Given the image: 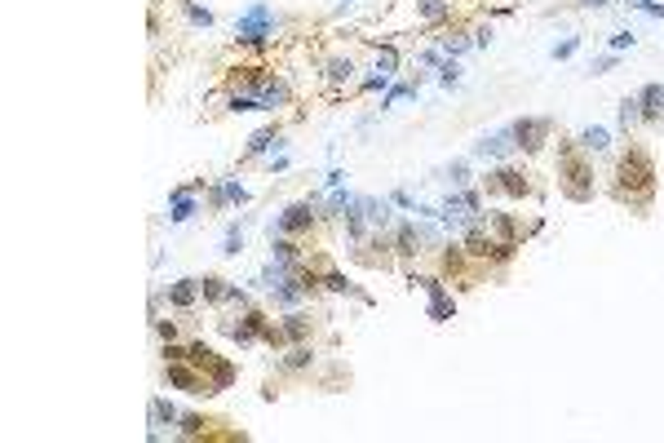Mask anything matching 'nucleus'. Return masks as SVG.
<instances>
[{
    "label": "nucleus",
    "instance_id": "5701e85b",
    "mask_svg": "<svg viewBox=\"0 0 664 443\" xmlns=\"http://www.w3.org/2000/svg\"><path fill=\"white\" fill-rule=\"evenodd\" d=\"M638 120H642V102L638 98H625V102H620V129H633Z\"/></svg>",
    "mask_w": 664,
    "mask_h": 443
},
{
    "label": "nucleus",
    "instance_id": "a878e982",
    "mask_svg": "<svg viewBox=\"0 0 664 443\" xmlns=\"http://www.w3.org/2000/svg\"><path fill=\"white\" fill-rule=\"evenodd\" d=\"M239 248H244V231L231 226V231H226V240H222V253L226 257H239Z\"/></svg>",
    "mask_w": 664,
    "mask_h": 443
},
{
    "label": "nucleus",
    "instance_id": "cd10ccee",
    "mask_svg": "<svg viewBox=\"0 0 664 443\" xmlns=\"http://www.w3.org/2000/svg\"><path fill=\"white\" fill-rule=\"evenodd\" d=\"M310 359H315V355H310V346H292L288 359H284V368H306Z\"/></svg>",
    "mask_w": 664,
    "mask_h": 443
},
{
    "label": "nucleus",
    "instance_id": "a211bd4d",
    "mask_svg": "<svg viewBox=\"0 0 664 443\" xmlns=\"http://www.w3.org/2000/svg\"><path fill=\"white\" fill-rule=\"evenodd\" d=\"M151 421H155L151 439H160V425H164V421H177V408H173V404H164V399H151Z\"/></svg>",
    "mask_w": 664,
    "mask_h": 443
},
{
    "label": "nucleus",
    "instance_id": "473e14b6",
    "mask_svg": "<svg viewBox=\"0 0 664 443\" xmlns=\"http://www.w3.org/2000/svg\"><path fill=\"white\" fill-rule=\"evenodd\" d=\"M576 45H581V36H567L562 45H554V58H571V53H576Z\"/></svg>",
    "mask_w": 664,
    "mask_h": 443
},
{
    "label": "nucleus",
    "instance_id": "4be33fe9",
    "mask_svg": "<svg viewBox=\"0 0 664 443\" xmlns=\"http://www.w3.org/2000/svg\"><path fill=\"white\" fill-rule=\"evenodd\" d=\"M177 5H182V13H187L195 27H213V13H208L204 5H195V0H177Z\"/></svg>",
    "mask_w": 664,
    "mask_h": 443
},
{
    "label": "nucleus",
    "instance_id": "2f4dec72",
    "mask_svg": "<svg viewBox=\"0 0 664 443\" xmlns=\"http://www.w3.org/2000/svg\"><path fill=\"white\" fill-rule=\"evenodd\" d=\"M625 49H633V32H616L611 36V53H625Z\"/></svg>",
    "mask_w": 664,
    "mask_h": 443
},
{
    "label": "nucleus",
    "instance_id": "ea45409f",
    "mask_svg": "<svg viewBox=\"0 0 664 443\" xmlns=\"http://www.w3.org/2000/svg\"><path fill=\"white\" fill-rule=\"evenodd\" d=\"M323 182H328V191H337V186H341V182H346V173H341V169H332L328 177H323Z\"/></svg>",
    "mask_w": 664,
    "mask_h": 443
},
{
    "label": "nucleus",
    "instance_id": "bb28decb",
    "mask_svg": "<svg viewBox=\"0 0 664 443\" xmlns=\"http://www.w3.org/2000/svg\"><path fill=\"white\" fill-rule=\"evenodd\" d=\"M394 67H399V53H394L390 45H386V49H377V71H386V76H394Z\"/></svg>",
    "mask_w": 664,
    "mask_h": 443
},
{
    "label": "nucleus",
    "instance_id": "9d476101",
    "mask_svg": "<svg viewBox=\"0 0 664 443\" xmlns=\"http://www.w3.org/2000/svg\"><path fill=\"white\" fill-rule=\"evenodd\" d=\"M394 253H399V257H416V253H421V231H416V222H399V231H394Z\"/></svg>",
    "mask_w": 664,
    "mask_h": 443
},
{
    "label": "nucleus",
    "instance_id": "a19ab883",
    "mask_svg": "<svg viewBox=\"0 0 664 443\" xmlns=\"http://www.w3.org/2000/svg\"><path fill=\"white\" fill-rule=\"evenodd\" d=\"M581 5H589V9H602V5H611V0H581Z\"/></svg>",
    "mask_w": 664,
    "mask_h": 443
},
{
    "label": "nucleus",
    "instance_id": "20e7f679",
    "mask_svg": "<svg viewBox=\"0 0 664 443\" xmlns=\"http://www.w3.org/2000/svg\"><path fill=\"white\" fill-rule=\"evenodd\" d=\"M310 226H315V204H310V200H297V204H288V209L275 217L271 235H301V231H310Z\"/></svg>",
    "mask_w": 664,
    "mask_h": 443
},
{
    "label": "nucleus",
    "instance_id": "4468645a",
    "mask_svg": "<svg viewBox=\"0 0 664 443\" xmlns=\"http://www.w3.org/2000/svg\"><path fill=\"white\" fill-rule=\"evenodd\" d=\"M306 332H310V320H306V315H297V311L284 315V324H279V337H284V341H301Z\"/></svg>",
    "mask_w": 664,
    "mask_h": 443
},
{
    "label": "nucleus",
    "instance_id": "6e6552de",
    "mask_svg": "<svg viewBox=\"0 0 664 443\" xmlns=\"http://www.w3.org/2000/svg\"><path fill=\"white\" fill-rule=\"evenodd\" d=\"M518 142H514V129H501V133H487V137H478L474 142V156L478 160H501V156H510Z\"/></svg>",
    "mask_w": 664,
    "mask_h": 443
},
{
    "label": "nucleus",
    "instance_id": "7ed1b4c3",
    "mask_svg": "<svg viewBox=\"0 0 664 443\" xmlns=\"http://www.w3.org/2000/svg\"><path fill=\"white\" fill-rule=\"evenodd\" d=\"M558 173H562V186H567V196H571V200H593V169H589V164H585L581 156L562 151Z\"/></svg>",
    "mask_w": 664,
    "mask_h": 443
},
{
    "label": "nucleus",
    "instance_id": "9b49d317",
    "mask_svg": "<svg viewBox=\"0 0 664 443\" xmlns=\"http://www.w3.org/2000/svg\"><path fill=\"white\" fill-rule=\"evenodd\" d=\"M195 293H200V280H177V284H168V306L187 311L191 301H195Z\"/></svg>",
    "mask_w": 664,
    "mask_h": 443
},
{
    "label": "nucleus",
    "instance_id": "72a5a7b5",
    "mask_svg": "<svg viewBox=\"0 0 664 443\" xmlns=\"http://www.w3.org/2000/svg\"><path fill=\"white\" fill-rule=\"evenodd\" d=\"M439 80H443V85H456V80H461V67H456V62H443V67H439Z\"/></svg>",
    "mask_w": 664,
    "mask_h": 443
},
{
    "label": "nucleus",
    "instance_id": "58836bf2",
    "mask_svg": "<svg viewBox=\"0 0 664 443\" xmlns=\"http://www.w3.org/2000/svg\"><path fill=\"white\" fill-rule=\"evenodd\" d=\"M386 85H390V76H386V71H377V76L363 80V89H386Z\"/></svg>",
    "mask_w": 664,
    "mask_h": 443
},
{
    "label": "nucleus",
    "instance_id": "0eeeda50",
    "mask_svg": "<svg viewBox=\"0 0 664 443\" xmlns=\"http://www.w3.org/2000/svg\"><path fill=\"white\" fill-rule=\"evenodd\" d=\"M421 288L430 293V320L434 324H447L452 315H456V301L447 297V288H443V280H416Z\"/></svg>",
    "mask_w": 664,
    "mask_h": 443
},
{
    "label": "nucleus",
    "instance_id": "39448f33",
    "mask_svg": "<svg viewBox=\"0 0 664 443\" xmlns=\"http://www.w3.org/2000/svg\"><path fill=\"white\" fill-rule=\"evenodd\" d=\"M510 129H514V142H518L522 151H536V146H545V137H549L554 124H549L545 116H527V120H514Z\"/></svg>",
    "mask_w": 664,
    "mask_h": 443
},
{
    "label": "nucleus",
    "instance_id": "c756f323",
    "mask_svg": "<svg viewBox=\"0 0 664 443\" xmlns=\"http://www.w3.org/2000/svg\"><path fill=\"white\" fill-rule=\"evenodd\" d=\"M465 49H470V40H461V36H456V40H443V53H447L452 62H456V58H461Z\"/></svg>",
    "mask_w": 664,
    "mask_h": 443
},
{
    "label": "nucleus",
    "instance_id": "4c0bfd02",
    "mask_svg": "<svg viewBox=\"0 0 664 443\" xmlns=\"http://www.w3.org/2000/svg\"><path fill=\"white\" fill-rule=\"evenodd\" d=\"M611 67H616V53H607V58H598V62L589 67V71H593V76H602V71H611Z\"/></svg>",
    "mask_w": 664,
    "mask_h": 443
},
{
    "label": "nucleus",
    "instance_id": "aec40b11",
    "mask_svg": "<svg viewBox=\"0 0 664 443\" xmlns=\"http://www.w3.org/2000/svg\"><path fill=\"white\" fill-rule=\"evenodd\" d=\"M607 142H611V137H607L602 124H589V129L581 133V146H585V151H607Z\"/></svg>",
    "mask_w": 664,
    "mask_h": 443
},
{
    "label": "nucleus",
    "instance_id": "7c9ffc66",
    "mask_svg": "<svg viewBox=\"0 0 664 443\" xmlns=\"http://www.w3.org/2000/svg\"><path fill=\"white\" fill-rule=\"evenodd\" d=\"M633 9H642V13H651V18H664V5L660 0H629Z\"/></svg>",
    "mask_w": 664,
    "mask_h": 443
},
{
    "label": "nucleus",
    "instance_id": "b1692460",
    "mask_svg": "<svg viewBox=\"0 0 664 443\" xmlns=\"http://www.w3.org/2000/svg\"><path fill=\"white\" fill-rule=\"evenodd\" d=\"M319 284H323V288H328V293H359V288H355V284H350V280H346V275H341V271H328V275H323V280H319Z\"/></svg>",
    "mask_w": 664,
    "mask_h": 443
},
{
    "label": "nucleus",
    "instance_id": "f3484780",
    "mask_svg": "<svg viewBox=\"0 0 664 443\" xmlns=\"http://www.w3.org/2000/svg\"><path fill=\"white\" fill-rule=\"evenodd\" d=\"M191 217H195L191 191H173V213H168V222H191Z\"/></svg>",
    "mask_w": 664,
    "mask_h": 443
},
{
    "label": "nucleus",
    "instance_id": "423d86ee",
    "mask_svg": "<svg viewBox=\"0 0 664 443\" xmlns=\"http://www.w3.org/2000/svg\"><path fill=\"white\" fill-rule=\"evenodd\" d=\"M168 386H177V390H187V395H213L208 390V377L187 368V359H173V364H168Z\"/></svg>",
    "mask_w": 664,
    "mask_h": 443
},
{
    "label": "nucleus",
    "instance_id": "412c9836",
    "mask_svg": "<svg viewBox=\"0 0 664 443\" xmlns=\"http://www.w3.org/2000/svg\"><path fill=\"white\" fill-rule=\"evenodd\" d=\"M350 76H355V62H350V58H332L328 62V80H332V85H350Z\"/></svg>",
    "mask_w": 664,
    "mask_h": 443
},
{
    "label": "nucleus",
    "instance_id": "c9c22d12",
    "mask_svg": "<svg viewBox=\"0 0 664 443\" xmlns=\"http://www.w3.org/2000/svg\"><path fill=\"white\" fill-rule=\"evenodd\" d=\"M390 200H394V204H399V209H407V213H416V200H412V196H407V191H394V196H390Z\"/></svg>",
    "mask_w": 664,
    "mask_h": 443
},
{
    "label": "nucleus",
    "instance_id": "6ab92c4d",
    "mask_svg": "<svg viewBox=\"0 0 664 443\" xmlns=\"http://www.w3.org/2000/svg\"><path fill=\"white\" fill-rule=\"evenodd\" d=\"M359 209H363V217H368L372 226H386L390 222V204L386 200H359Z\"/></svg>",
    "mask_w": 664,
    "mask_h": 443
},
{
    "label": "nucleus",
    "instance_id": "f257e3e1",
    "mask_svg": "<svg viewBox=\"0 0 664 443\" xmlns=\"http://www.w3.org/2000/svg\"><path fill=\"white\" fill-rule=\"evenodd\" d=\"M651 186H656L651 156L638 151V146H629L625 156H620V164H616V196L620 200H646V196H651Z\"/></svg>",
    "mask_w": 664,
    "mask_h": 443
},
{
    "label": "nucleus",
    "instance_id": "e433bc0d",
    "mask_svg": "<svg viewBox=\"0 0 664 443\" xmlns=\"http://www.w3.org/2000/svg\"><path fill=\"white\" fill-rule=\"evenodd\" d=\"M182 435H204V421L200 417H182Z\"/></svg>",
    "mask_w": 664,
    "mask_h": 443
},
{
    "label": "nucleus",
    "instance_id": "f8f14e48",
    "mask_svg": "<svg viewBox=\"0 0 664 443\" xmlns=\"http://www.w3.org/2000/svg\"><path fill=\"white\" fill-rule=\"evenodd\" d=\"M266 151H284V133L262 129V133H252V137H248V156H266Z\"/></svg>",
    "mask_w": 664,
    "mask_h": 443
},
{
    "label": "nucleus",
    "instance_id": "c85d7f7f",
    "mask_svg": "<svg viewBox=\"0 0 664 443\" xmlns=\"http://www.w3.org/2000/svg\"><path fill=\"white\" fill-rule=\"evenodd\" d=\"M447 182H452V186H465V182H470V169H465V160L447 164Z\"/></svg>",
    "mask_w": 664,
    "mask_h": 443
},
{
    "label": "nucleus",
    "instance_id": "f03ea898",
    "mask_svg": "<svg viewBox=\"0 0 664 443\" xmlns=\"http://www.w3.org/2000/svg\"><path fill=\"white\" fill-rule=\"evenodd\" d=\"M271 36H275V13H271V5L252 0V5L235 18V40H239V45H266Z\"/></svg>",
    "mask_w": 664,
    "mask_h": 443
},
{
    "label": "nucleus",
    "instance_id": "dca6fc26",
    "mask_svg": "<svg viewBox=\"0 0 664 443\" xmlns=\"http://www.w3.org/2000/svg\"><path fill=\"white\" fill-rule=\"evenodd\" d=\"M257 102H262V111H275V107H284V102H288V89L279 85V80H271V85H266V89L257 93Z\"/></svg>",
    "mask_w": 664,
    "mask_h": 443
},
{
    "label": "nucleus",
    "instance_id": "2eb2a0df",
    "mask_svg": "<svg viewBox=\"0 0 664 443\" xmlns=\"http://www.w3.org/2000/svg\"><path fill=\"white\" fill-rule=\"evenodd\" d=\"M213 204H217V209H222V204H248V191L239 186V182H217Z\"/></svg>",
    "mask_w": 664,
    "mask_h": 443
},
{
    "label": "nucleus",
    "instance_id": "f704fd0d",
    "mask_svg": "<svg viewBox=\"0 0 664 443\" xmlns=\"http://www.w3.org/2000/svg\"><path fill=\"white\" fill-rule=\"evenodd\" d=\"M155 332H160L164 341H173V337H177V324H173V320H155Z\"/></svg>",
    "mask_w": 664,
    "mask_h": 443
},
{
    "label": "nucleus",
    "instance_id": "ddd939ff",
    "mask_svg": "<svg viewBox=\"0 0 664 443\" xmlns=\"http://www.w3.org/2000/svg\"><path fill=\"white\" fill-rule=\"evenodd\" d=\"M638 102H642V120H656L664 111V85H642Z\"/></svg>",
    "mask_w": 664,
    "mask_h": 443
},
{
    "label": "nucleus",
    "instance_id": "393cba45",
    "mask_svg": "<svg viewBox=\"0 0 664 443\" xmlns=\"http://www.w3.org/2000/svg\"><path fill=\"white\" fill-rule=\"evenodd\" d=\"M421 18L426 22H439V18H447V0H421Z\"/></svg>",
    "mask_w": 664,
    "mask_h": 443
},
{
    "label": "nucleus",
    "instance_id": "1a4fd4ad",
    "mask_svg": "<svg viewBox=\"0 0 664 443\" xmlns=\"http://www.w3.org/2000/svg\"><path fill=\"white\" fill-rule=\"evenodd\" d=\"M487 182H492V186H501L505 196H514V200H518V196H527V177H522L518 169H510V164L492 169V177H487Z\"/></svg>",
    "mask_w": 664,
    "mask_h": 443
},
{
    "label": "nucleus",
    "instance_id": "79ce46f5",
    "mask_svg": "<svg viewBox=\"0 0 664 443\" xmlns=\"http://www.w3.org/2000/svg\"><path fill=\"white\" fill-rule=\"evenodd\" d=\"M337 5H341V9H350V5H355V0H337Z\"/></svg>",
    "mask_w": 664,
    "mask_h": 443
}]
</instances>
